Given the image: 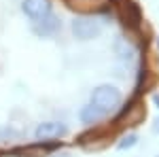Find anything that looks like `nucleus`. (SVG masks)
<instances>
[{"instance_id": "obj_1", "label": "nucleus", "mask_w": 159, "mask_h": 157, "mask_svg": "<svg viewBox=\"0 0 159 157\" xmlns=\"http://www.w3.org/2000/svg\"><path fill=\"white\" fill-rule=\"evenodd\" d=\"M112 7H115L117 17H119V21H121V25L125 30L138 32L142 28L144 17H142V9H140V4L136 0H117Z\"/></svg>"}, {"instance_id": "obj_2", "label": "nucleus", "mask_w": 159, "mask_h": 157, "mask_svg": "<svg viewBox=\"0 0 159 157\" xmlns=\"http://www.w3.org/2000/svg\"><path fill=\"white\" fill-rule=\"evenodd\" d=\"M121 91L115 87V85H100L96 87L93 91H91V106H96L98 110H102L106 117H108L110 113L115 109H119L121 106Z\"/></svg>"}, {"instance_id": "obj_3", "label": "nucleus", "mask_w": 159, "mask_h": 157, "mask_svg": "<svg viewBox=\"0 0 159 157\" xmlns=\"http://www.w3.org/2000/svg\"><path fill=\"white\" fill-rule=\"evenodd\" d=\"M60 146H61L60 140H53V142H49V140H36V142H32L28 146H15L9 153L17 155V157H47L55 149H60Z\"/></svg>"}, {"instance_id": "obj_4", "label": "nucleus", "mask_w": 159, "mask_h": 157, "mask_svg": "<svg viewBox=\"0 0 159 157\" xmlns=\"http://www.w3.org/2000/svg\"><path fill=\"white\" fill-rule=\"evenodd\" d=\"M72 34L81 40H91V38H98L102 34V24L93 17H87V15H81V17H74L72 19Z\"/></svg>"}, {"instance_id": "obj_5", "label": "nucleus", "mask_w": 159, "mask_h": 157, "mask_svg": "<svg viewBox=\"0 0 159 157\" xmlns=\"http://www.w3.org/2000/svg\"><path fill=\"white\" fill-rule=\"evenodd\" d=\"M147 119V109H144V104L142 102H138V100H132L125 109L119 113V117H117V123H127V125H132V127H136V125H140L142 121Z\"/></svg>"}, {"instance_id": "obj_6", "label": "nucleus", "mask_w": 159, "mask_h": 157, "mask_svg": "<svg viewBox=\"0 0 159 157\" xmlns=\"http://www.w3.org/2000/svg\"><path fill=\"white\" fill-rule=\"evenodd\" d=\"M66 134H68V127L60 121H45L34 130L36 140H55V138H64Z\"/></svg>"}, {"instance_id": "obj_7", "label": "nucleus", "mask_w": 159, "mask_h": 157, "mask_svg": "<svg viewBox=\"0 0 159 157\" xmlns=\"http://www.w3.org/2000/svg\"><path fill=\"white\" fill-rule=\"evenodd\" d=\"M21 11H24L32 21H38V19L47 17L51 13V0H24Z\"/></svg>"}, {"instance_id": "obj_8", "label": "nucleus", "mask_w": 159, "mask_h": 157, "mask_svg": "<svg viewBox=\"0 0 159 157\" xmlns=\"http://www.w3.org/2000/svg\"><path fill=\"white\" fill-rule=\"evenodd\" d=\"M64 4L68 7V9H72L76 13H98L102 11L104 7H106V0H64Z\"/></svg>"}, {"instance_id": "obj_9", "label": "nucleus", "mask_w": 159, "mask_h": 157, "mask_svg": "<svg viewBox=\"0 0 159 157\" xmlns=\"http://www.w3.org/2000/svg\"><path fill=\"white\" fill-rule=\"evenodd\" d=\"M57 30H60V19L53 13H49L47 17L34 21V34H38V36H53Z\"/></svg>"}, {"instance_id": "obj_10", "label": "nucleus", "mask_w": 159, "mask_h": 157, "mask_svg": "<svg viewBox=\"0 0 159 157\" xmlns=\"http://www.w3.org/2000/svg\"><path fill=\"white\" fill-rule=\"evenodd\" d=\"M79 117H81V121H83L85 125H93V123H100L102 119H106V115H104L102 110H98L96 106H91V104L83 106L81 113H79Z\"/></svg>"}, {"instance_id": "obj_11", "label": "nucleus", "mask_w": 159, "mask_h": 157, "mask_svg": "<svg viewBox=\"0 0 159 157\" xmlns=\"http://www.w3.org/2000/svg\"><path fill=\"white\" fill-rule=\"evenodd\" d=\"M136 142H138V136L132 132V134H127V136H123L121 142H117V149H119V151H125V149H132Z\"/></svg>"}, {"instance_id": "obj_12", "label": "nucleus", "mask_w": 159, "mask_h": 157, "mask_svg": "<svg viewBox=\"0 0 159 157\" xmlns=\"http://www.w3.org/2000/svg\"><path fill=\"white\" fill-rule=\"evenodd\" d=\"M153 102H155V106L159 109V94H155V96H153Z\"/></svg>"}, {"instance_id": "obj_13", "label": "nucleus", "mask_w": 159, "mask_h": 157, "mask_svg": "<svg viewBox=\"0 0 159 157\" xmlns=\"http://www.w3.org/2000/svg\"><path fill=\"white\" fill-rule=\"evenodd\" d=\"M153 130H155V132H157V134H159V119H157V121H155V127H153Z\"/></svg>"}, {"instance_id": "obj_14", "label": "nucleus", "mask_w": 159, "mask_h": 157, "mask_svg": "<svg viewBox=\"0 0 159 157\" xmlns=\"http://www.w3.org/2000/svg\"><path fill=\"white\" fill-rule=\"evenodd\" d=\"M55 157H68V155H66V153H64V155H55Z\"/></svg>"}, {"instance_id": "obj_15", "label": "nucleus", "mask_w": 159, "mask_h": 157, "mask_svg": "<svg viewBox=\"0 0 159 157\" xmlns=\"http://www.w3.org/2000/svg\"><path fill=\"white\" fill-rule=\"evenodd\" d=\"M0 157H4V151H0Z\"/></svg>"}, {"instance_id": "obj_16", "label": "nucleus", "mask_w": 159, "mask_h": 157, "mask_svg": "<svg viewBox=\"0 0 159 157\" xmlns=\"http://www.w3.org/2000/svg\"><path fill=\"white\" fill-rule=\"evenodd\" d=\"M157 47H159V38H157Z\"/></svg>"}]
</instances>
